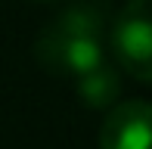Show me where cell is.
Returning <instances> with one entry per match:
<instances>
[{"mask_svg":"<svg viewBox=\"0 0 152 149\" xmlns=\"http://www.w3.org/2000/svg\"><path fill=\"white\" fill-rule=\"evenodd\" d=\"M112 12L102 0H78L59 9L34 40V59L47 74L75 81L106 62Z\"/></svg>","mask_w":152,"mask_h":149,"instance_id":"obj_1","label":"cell"},{"mask_svg":"<svg viewBox=\"0 0 152 149\" xmlns=\"http://www.w3.org/2000/svg\"><path fill=\"white\" fill-rule=\"evenodd\" d=\"M109 53L121 72L152 84V0H127L109 25Z\"/></svg>","mask_w":152,"mask_h":149,"instance_id":"obj_2","label":"cell"},{"mask_svg":"<svg viewBox=\"0 0 152 149\" xmlns=\"http://www.w3.org/2000/svg\"><path fill=\"white\" fill-rule=\"evenodd\" d=\"M99 149H152V103L127 99L106 109Z\"/></svg>","mask_w":152,"mask_h":149,"instance_id":"obj_3","label":"cell"},{"mask_svg":"<svg viewBox=\"0 0 152 149\" xmlns=\"http://www.w3.org/2000/svg\"><path fill=\"white\" fill-rule=\"evenodd\" d=\"M75 90H78V99L87 109L106 112L109 106H115L121 99V72L109 62H99L75 78Z\"/></svg>","mask_w":152,"mask_h":149,"instance_id":"obj_4","label":"cell"},{"mask_svg":"<svg viewBox=\"0 0 152 149\" xmlns=\"http://www.w3.org/2000/svg\"><path fill=\"white\" fill-rule=\"evenodd\" d=\"M28 3H53V0H28Z\"/></svg>","mask_w":152,"mask_h":149,"instance_id":"obj_5","label":"cell"}]
</instances>
